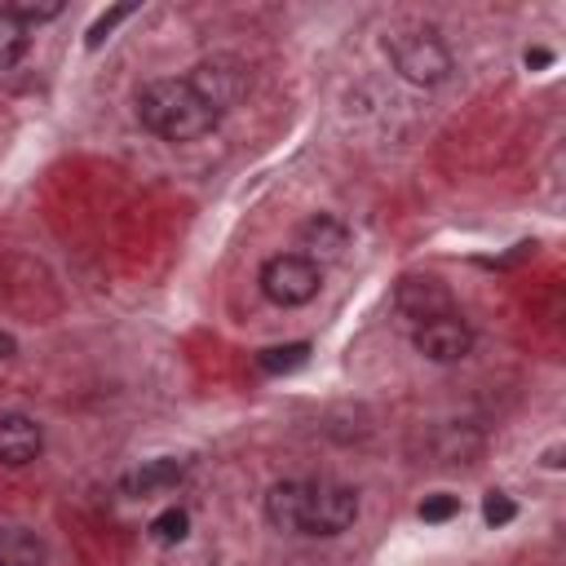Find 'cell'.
I'll list each match as a JSON object with an SVG mask.
<instances>
[{"mask_svg": "<svg viewBox=\"0 0 566 566\" xmlns=\"http://www.w3.org/2000/svg\"><path fill=\"white\" fill-rule=\"evenodd\" d=\"M137 119L155 137H164V142H199V137H208L221 124V115L195 93V84L190 80H177V75H164V80L142 84V93H137Z\"/></svg>", "mask_w": 566, "mask_h": 566, "instance_id": "cell-2", "label": "cell"}, {"mask_svg": "<svg viewBox=\"0 0 566 566\" xmlns=\"http://www.w3.org/2000/svg\"><path fill=\"white\" fill-rule=\"evenodd\" d=\"M455 509H460V500L447 495V491H433V495L420 500V517L424 522H447V517H455Z\"/></svg>", "mask_w": 566, "mask_h": 566, "instance_id": "cell-16", "label": "cell"}, {"mask_svg": "<svg viewBox=\"0 0 566 566\" xmlns=\"http://www.w3.org/2000/svg\"><path fill=\"white\" fill-rule=\"evenodd\" d=\"M186 80L195 84V93H199L217 115H226V111L248 93V71H243L234 57H203Z\"/></svg>", "mask_w": 566, "mask_h": 566, "instance_id": "cell-5", "label": "cell"}, {"mask_svg": "<svg viewBox=\"0 0 566 566\" xmlns=\"http://www.w3.org/2000/svg\"><path fill=\"white\" fill-rule=\"evenodd\" d=\"M416 349L429 363H460L473 349V332L460 314H442V318H429L416 327Z\"/></svg>", "mask_w": 566, "mask_h": 566, "instance_id": "cell-6", "label": "cell"}, {"mask_svg": "<svg viewBox=\"0 0 566 566\" xmlns=\"http://www.w3.org/2000/svg\"><path fill=\"white\" fill-rule=\"evenodd\" d=\"M548 62H553V53H548V49H526V66H531V71H544Z\"/></svg>", "mask_w": 566, "mask_h": 566, "instance_id": "cell-19", "label": "cell"}, {"mask_svg": "<svg viewBox=\"0 0 566 566\" xmlns=\"http://www.w3.org/2000/svg\"><path fill=\"white\" fill-rule=\"evenodd\" d=\"M305 358H310V345H305V340H296V345H274V349H261V367H265V371H296Z\"/></svg>", "mask_w": 566, "mask_h": 566, "instance_id": "cell-13", "label": "cell"}, {"mask_svg": "<svg viewBox=\"0 0 566 566\" xmlns=\"http://www.w3.org/2000/svg\"><path fill=\"white\" fill-rule=\"evenodd\" d=\"M186 531H190L186 509H164V513L150 522V535H155L159 544H181V539H186Z\"/></svg>", "mask_w": 566, "mask_h": 566, "instance_id": "cell-14", "label": "cell"}, {"mask_svg": "<svg viewBox=\"0 0 566 566\" xmlns=\"http://www.w3.org/2000/svg\"><path fill=\"white\" fill-rule=\"evenodd\" d=\"M128 13H133V4H115L111 13H102V18H97V22L88 27L84 44H88V49H97V44H102V40H106V35H111V31H115V27L124 22V18H128Z\"/></svg>", "mask_w": 566, "mask_h": 566, "instance_id": "cell-15", "label": "cell"}, {"mask_svg": "<svg viewBox=\"0 0 566 566\" xmlns=\"http://www.w3.org/2000/svg\"><path fill=\"white\" fill-rule=\"evenodd\" d=\"M186 478V464L181 460H150V464H142L133 478H128V491L133 495H155V491H168V486H177Z\"/></svg>", "mask_w": 566, "mask_h": 566, "instance_id": "cell-10", "label": "cell"}, {"mask_svg": "<svg viewBox=\"0 0 566 566\" xmlns=\"http://www.w3.org/2000/svg\"><path fill=\"white\" fill-rule=\"evenodd\" d=\"M265 517L270 526L296 535H340L358 517V495L327 478H310V482L287 478L265 491Z\"/></svg>", "mask_w": 566, "mask_h": 566, "instance_id": "cell-1", "label": "cell"}, {"mask_svg": "<svg viewBox=\"0 0 566 566\" xmlns=\"http://www.w3.org/2000/svg\"><path fill=\"white\" fill-rule=\"evenodd\" d=\"M318 283H323V270L310 256H301V252H279V256H270L261 265V292L274 305H283V310L314 301L318 296Z\"/></svg>", "mask_w": 566, "mask_h": 566, "instance_id": "cell-4", "label": "cell"}, {"mask_svg": "<svg viewBox=\"0 0 566 566\" xmlns=\"http://www.w3.org/2000/svg\"><path fill=\"white\" fill-rule=\"evenodd\" d=\"M398 310H402L407 318H416V327L429 323V318L455 314V310H451V292H447L438 279H402V283H398Z\"/></svg>", "mask_w": 566, "mask_h": 566, "instance_id": "cell-7", "label": "cell"}, {"mask_svg": "<svg viewBox=\"0 0 566 566\" xmlns=\"http://www.w3.org/2000/svg\"><path fill=\"white\" fill-rule=\"evenodd\" d=\"M27 27L31 22H49V18H57L62 13V0H44V4H35V0H18V4H9Z\"/></svg>", "mask_w": 566, "mask_h": 566, "instance_id": "cell-17", "label": "cell"}, {"mask_svg": "<svg viewBox=\"0 0 566 566\" xmlns=\"http://www.w3.org/2000/svg\"><path fill=\"white\" fill-rule=\"evenodd\" d=\"M27 44H31V27L9 4H0V71H9L13 62H22Z\"/></svg>", "mask_w": 566, "mask_h": 566, "instance_id": "cell-12", "label": "cell"}, {"mask_svg": "<svg viewBox=\"0 0 566 566\" xmlns=\"http://www.w3.org/2000/svg\"><path fill=\"white\" fill-rule=\"evenodd\" d=\"M385 53H389L394 71H398L407 84H416V88H433V84H442V80L455 71L451 49H447L433 31H394V35L385 40Z\"/></svg>", "mask_w": 566, "mask_h": 566, "instance_id": "cell-3", "label": "cell"}, {"mask_svg": "<svg viewBox=\"0 0 566 566\" xmlns=\"http://www.w3.org/2000/svg\"><path fill=\"white\" fill-rule=\"evenodd\" d=\"M40 447H44V433L31 416H18V411L0 416V464H13V469L31 464L40 455Z\"/></svg>", "mask_w": 566, "mask_h": 566, "instance_id": "cell-8", "label": "cell"}, {"mask_svg": "<svg viewBox=\"0 0 566 566\" xmlns=\"http://www.w3.org/2000/svg\"><path fill=\"white\" fill-rule=\"evenodd\" d=\"M13 349H18V345H13V336H4V332H0V358H13Z\"/></svg>", "mask_w": 566, "mask_h": 566, "instance_id": "cell-20", "label": "cell"}, {"mask_svg": "<svg viewBox=\"0 0 566 566\" xmlns=\"http://www.w3.org/2000/svg\"><path fill=\"white\" fill-rule=\"evenodd\" d=\"M513 513H517V509H513V500H509L504 491H491V495L482 500V517H486L491 526H504V522H513Z\"/></svg>", "mask_w": 566, "mask_h": 566, "instance_id": "cell-18", "label": "cell"}, {"mask_svg": "<svg viewBox=\"0 0 566 566\" xmlns=\"http://www.w3.org/2000/svg\"><path fill=\"white\" fill-rule=\"evenodd\" d=\"M301 256H310L314 265L318 261H340L345 256V248H349V230L336 221V217H327V212H318V217H310L305 226H301Z\"/></svg>", "mask_w": 566, "mask_h": 566, "instance_id": "cell-9", "label": "cell"}, {"mask_svg": "<svg viewBox=\"0 0 566 566\" xmlns=\"http://www.w3.org/2000/svg\"><path fill=\"white\" fill-rule=\"evenodd\" d=\"M0 566H44V544L31 531L9 526L0 531Z\"/></svg>", "mask_w": 566, "mask_h": 566, "instance_id": "cell-11", "label": "cell"}]
</instances>
